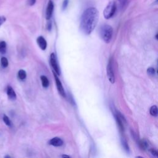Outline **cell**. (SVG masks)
Segmentation results:
<instances>
[{
	"instance_id": "obj_1",
	"label": "cell",
	"mask_w": 158,
	"mask_h": 158,
	"mask_svg": "<svg viewBox=\"0 0 158 158\" xmlns=\"http://www.w3.org/2000/svg\"><path fill=\"white\" fill-rule=\"evenodd\" d=\"M99 19V12L95 8L87 9L81 17L80 27L85 35H90L95 29Z\"/></svg>"
},
{
	"instance_id": "obj_2",
	"label": "cell",
	"mask_w": 158,
	"mask_h": 158,
	"mask_svg": "<svg viewBox=\"0 0 158 158\" xmlns=\"http://www.w3.org/2000/svg\"><path fill=\"white\" fill-rule=\"evenodd\" d=\"M113 35V29L111 25H103L100 29V35L103 40L106 43H110Z\"/></svg>"
},
{
	"instance_id": "obj_3",
	"label": "cell",
	"mask_w": 158,
	"mask_h": 158,
	"mask_svg": "<svg viewBox=\"0 0 158 158\" xmlns=\"http://www.w3.org/2000/svg\"><path fill=\"white\" fill-rule=\"evenodd\" d=\"M116 3L114 1L109 2L103 11V15L104 18L106 19H109L111 18L114 15L116 11Z\"/></svg>"
},
{
	"instance_id": "obj_4",
	"label": "cell",
	"mask_w": 158,
	"mask_h": 158,
	"mask_svg": "<svg viewBox=\"0 0 158 158\" xmlns=\"http://www.w3.org/2000/svg\"><path fill=\"white\" fill-rule=\"evenodd\" d=\"M107 75L109 81L111 84L115 83V75L114 72V68H113V62L112 59L110 58L107 65Z\"/></svg>"
},
{
	"instance_id": "obj_5",
	"label": "cell",
	"mask_w": 158,
	"mask_h": 158,
	"mask_svg": "<svg viewBox=\"0 0 158 158\" xmlns=\"http://www.w3.org/2000/svg\"><path fill=\"white\" fill-rule=\"evenodd\" d=\"M50 63L51 66L53 69V70L55 71V73L57 75H60L61 74V71L59 69V67L58 65V62H57V59H56V57L55 53H51V56H50Z\"/></svg>"
},
{
	"instance_id": "obj_6",
	"label": "cell",
	"mask_w": 158,
	"mask_h": 158,
	"mask_svg": "<svg viewBox=\"0 0 158 158\" xmlns=\"http://www.w3.org/2000/svg\"><path fill=\"white\" fill-rule=\"evenodd\" d=\"M54 11V3L52 0H49L46 11V18L47 20H49L52 15Z\"/></svg>"
},
{
	"instance_id": "obj_7",
	"label": "cell",
	"mask_w": 158,
	"mask_h": 158,
	"mask_svg": "<svg viewBox=\"0 0 158 158\" xmlns=\"http://www.w3.org/2000/svg\"><path fill=\"white\" fill-rule=\"evenodd\" d=\"M54 76L55 78V81H56V87L58 88V90L59 91V94L63 96V97H65V92L64 91V89L63 88L62 84L61 82V81L59 79V78L58 77V76L56 75V74H54Z\"/></svg>"
},
{
	"instance_id": "obj_8",
	"label": "cell",
	"mask_w": 158,
	"mask_h": 158,
	"mask_svg": "<svg viewBox=\"0 0 158 158\" xmlns=\"http://www.w3.org/2000/svg\"><path fill=\"white\" fill-rule=\"evenodd\" d=\"M36 42H37V43L39 47L42 50H45L46 49L47 42L46 41V40L42 36H38L36 40Z\"/></svg>"
},
{
	"instance_id": "obj_9",
	"label": "cell",
	"mask_w": 158,
	"mask_h": 158,
	"mask_svg": "<svg viewBox=\"0 0 158 158\" xmlns=\"http://www.w3.org/2000/svg\"><path fill=\"white\" fill-rule=\"evenodd\" d=\"M64 142L62 139L59 137H55L52 138L51 140H49V144L52 146L54 147H61L63 144Z\"/></svg>"
},
{
	"instance_id": "obj_10",
	"label": "cell",
	"mask_w": 158,
	"mask_h": 158,
	"mask_svg": "<svg viewBox=\"0 0 158 158\" xmlns=\"http://www.w3.org/2000/svg\"><path fill=\"white\" fill-rule=\"evenodd\" d=\"M7 95L11 100H15L16 99V94L14 89L11 86H8L7 87Z\"/></svg>"
},
{
	"instance_id": "obj_11",
	"label": "cell",
	"mask_w": 158,
	"mask_h": 158,
	"mask_svg": "<svg viewBox=\"0 0 158 158\" xmlns=\"http://www.w3.org/2000/svg\"><path fill=\"white\" fill-rule=\"evenodd\" d=\"M139 145H140V147L142 149V150H145L148 148L149 144H148V141L146 140H141L139 141L138 143Z\"/></svg>"
},
{
	"instance_id": "obj_12",
	"label": "cell",
	"mask_w": 158,
	"mask_h": 158,
	"mask_svg": "<svg viewBox=\"0 0 158 158\" xmlns=\"http://www.w3.org/2000/svg\"><path fill=\"white\" fill-rule=\"evenodd\" d=\"M6 52V43L5 41L0 42V53L5 55Z\"/></svg>"
},
{
	"instance_id": "obj_13",
	"label": "cell",
	"mask_w": 158,
	"mask_h": 158,
	"mask_svg": "<svg viewBox=\"0 0 158 158\" xmlns=\"http://www.w3.org/2000/svg\"><path fill=\"white\" fill-rule=\"evenodd\" d=\"M40 78H41L43 87L44 88H48L49 87V81H48V78L46 76H45V75H42L40 77Z\"/></svg>"
},
{
	"instance_id": "obj_14",
	"label": "cell",
	"mask_w": 158,
	"mask_h": 158,
	"mask_svg": "<svg viewBox=\"0 0 158 158\" xmlns=\"http://www.w3.org/2000/svg\"><path fill=\"white\" fill-rule=\"evenodd\" d=\"M18 77L21 81H24L27 77V74H26V72L24 70L21 69L18 72Z\"/></svg>"
},
{
	"instance_id": "obj_15",
	"label": "cell",
	"mask_w": 158,
	"mask_h": 158,
	"mask_svg": "<svg viewBox=\"0 0 158 158\" xmlns=\"http://www.w3.org/2000/svg\"><path fill=\"white\" fill-rule=\"evenodd\" d=\"M3 121L5 123V124L8 126V127H12V122L10 120V118L6 115V114H4L3 115Z\"/></svg>"
},
{
	"instance_id": "obj_16",
	"label": "cell",
	"mask_w": 158,
	"mask_h": 158,
	"mask_svg": "<svg viewBox=\"0 0 158 158\" xmlns=\"http://www.w3.org/2000/svg\"><path fill=\"white\" fill-rule=\"evenodd\" d=\"M150 112L151 115L154 117H156L157 115V108L156 105H154V106H151V108H150Z\"/></svg>"
},
{
	"instance_id": "obj_17",
	"label": "cell",
	"mask_w": 158,
	"mask_h": 158,
	"mask_svg": "<svg viewBox=\"0 0 158 158\" xmlns=\"http://www.w3.org/2000/svg\"><path fill=\"white\" fill-rule=\"evenodd\" d=\"M1 64H2V66L4 68H6L9 65V62L8 60L5 57H3L1 59Z\"/></svg>"
},
{
	"instance_id": "obj_18",
	"label": "cell",
	"mask_w": 158,
	"mask_h": 158,
	"mask_svg": "<svg viewBox=\"0 0 158 158\" xmlns=\"http://www.w3.org/2000/svg\"><path fill=\"white\" fill-rule=\"evenodd\" d=\"M121 143H122V145L124 148V149L127 151V152H129V147L128 145V143L127 142V141L124 138H122L121 139Z\"/></svg>"
},
{
	"instance_id": "obj_19",
	"label": "cell",
	"mask_w": 158,
	"mask_h": 158,
	"mask_svg": "<svg viewBox=\"0 0 158 158\" xmlns=\"http://www.w3.org/2000/svg\"><path fill=\"white\" fill-rule=\"evenodd\" d=\"M155 69L153 68H149L147 69V73L150 75H154L155 74Z\"/></svg>"
},
{
	"instance_id": "obj_20",
	"label": "cell",
	"mask_w": 158,
	"mask_h": 158,
	"mask_svg": "<svg viewBox=\"0 0 158 158\" xmlns=\"http://www.w3.org/2000/svg\"><path fill=\"white\" fill-rule=\"evenodd\" d=\"M68 5H69V0H64L63 3H62V9L65 10V9H66Z\"/></svg>"
},
{
	"instance_id": "obj_21",
	"label": "cell",
	"mask_w": 158,
	"mask_h": 158,
	"mask_svg": "<svg viewBox=\"0 0 158 158\" xmlns=\"http://www.w3.org/2000/svg\"><path fill=\"white\" fill-rule=\"evenodd\" d=\"M150 153H151V154L154 157H157L158 156V153H157V151L156 150H153V149L150 150Z\"/></svg>"
},
{
	"instance_id": "obj_22",
	"label": "cell",
	"mask_w": 158,
	"mask_h": 158,
	"mask_svg": "<svg viewBox=\"0 0 158 158\" xmlns=\"http://www.w3.org/2000/svg\"><path fill=\"white\" fill-rule=\"evenodd\" d=\"M6 21V19L5 16H0V26H1L2 24H3Z\"/></svg>"
},
{
	"instance_id": "obj_23",
	"label": "cell",
	"mask_w": 158,
	"mask_h": 158,
	"mask_svg": "<svg viewBox=\"0 0 158 158\" xmlns=\"http://www.w3.org/2000/svg\"><path fill=\"white\" fill-rule=\"evenodd\" d=\"M117 1H118L121 3V4L122 6H124V5L127 3L128 0H117Z\"/></svg>"
},
{
	"instance_id": "obj_24",
	"label": "cell",
	"mask_w": 158,
	"mask_h": 158,
	"mask_svg": "<svg viewBox=\"0 0 158 158\" xmlns=\"http://www.w3.org/2000/svg\"><path fill=\"white\" fill-rule=\"evenodd\" d=\"M35 3H36V0H30L29 5L30 6H33L35 4Z\"/></svg>"
},
{
	"instance_id": "obj_25",
	"label": "cell",
	"mask_w": 158,
	"mask_h": 158,
	"mask_svg": "<svg viewBox=\"0 0 158 158\" xmlns=\"http://www.w3.org/2000/svg\"><path fill=\"white\" fill-rule=\"evenodd\" d=\"M62 157H68V158H69V157H70L69 156H67V155H62Z\"/></svg>"
},
{
	"instance_id": "obj_26",
	"label": "cell",
	"mask_w": 158,
	"mask_h": 158,
	"mask_svg": "<svg viewBox=\"0 0 158 158\" xmlns=\"http://www.w3.org/2000/svg\"><path fill=\"white\" fill-rule=\"evenodd\" d=\"M7 157H9V158H10V157H11V156H9V155H6V156H5V158H7Z\"/></svg>"
}]
</instances>
